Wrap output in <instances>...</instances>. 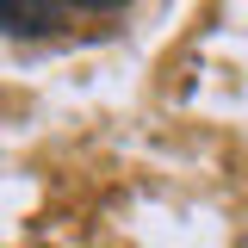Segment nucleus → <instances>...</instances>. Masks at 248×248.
I'll use <instances>...</instances> for the list:
<instances>
[{"label": "nucleus", "mask_w": 248, "mask_h": 248, "mask_svg": "<svg viewBox=\"0 0 248 248\" xmlns=\"http://www.w3.org/2000/svg\"><path fill=\"white\" fill-rule=\"evenodd\" d=\"M124 0H0V31L6 37H50L81 13H112Z\"/></svg>", "instance_id": "1"}]
</instances>
